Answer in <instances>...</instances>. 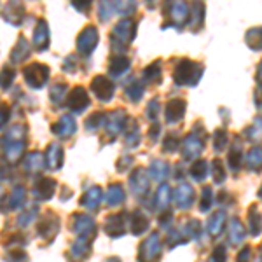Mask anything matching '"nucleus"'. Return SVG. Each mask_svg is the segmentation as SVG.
Wrapping results in <instances>:
<instances>
[{
	"label": "nucleus",
	"instance_id": "nucleus-18",
	"mask_svg": "<svg viewBox=\"0 0 262 262\" xmlns=\"http://www.w3.org/2000/svg\"><path fill=\"white\" fill-rule=\"evenodd\" d=\"M135 33H137V25L133 23V21H121L119 25H117L116 28H114L112 35L114 39L117 42H122V44H129L131 40H133Z\"/></svg>",
	"mask_w": 262,
	"mask_h": 262
},
{
	"label": "nucleus",
	"instance_id": "nucleus-45",
	"mask_svg": "<svg viewBox=\"0 0 262 262\" xmlns=\"http://www.w3.org/2000/svg\"><path fill=\"white\" fill-rule=\"evenodd\" d=\"M260 156H262L260 147H253V149L248 152L247 163H248V168H250V170H255V171L260 170Z\"/></svg>",
	"mask_w": 262,
	"mask_h": 262
},
{
	"label": "nucleus",
	"instance_id": "nucleus-11",
	"mask_svg": "<svg viewBox=\"0 0 262 262\" xmlns=\"http://www.w3.org/2000/svg\"><path fill=\"white\" fill-rule=\"evenodd\" d=\"M205 150V140L200 138V135L191 133L182 143V156L184 159H194Z\"/></svg>",
	"mask_w": 262,
	"mask_h": 262
},
{
	"label": "nucleus",
	"instance_id": "nucleus-15",
	"mask_svg": "<svg viewBox=\"0 0 262 262\" xmlns=\"http://www.w3.org/2000/svg\"><path fill=\"white\" fill-rule=\"evenodd\" d=\"M175 203L180 210H189L191 205L194 203V189L191 184H180L179 187L175 189Z\"/></svg>",
	"mask_w": 262,
	"mask_h": 262
},
{
	"label": "nucleus",
	"instance_id": "nucleus-17",
	"mask_svg": "<svg viewBox=\"0 0 262 262\" xmlns=\"http://www.w3.org/2000/svg\"><path fill=\"white\" fill-rule=\"evenodd\" d=\"M75 129H77V124H75V119L72 116H61L60 121L54 122L53 126H51V131H53L56 137H61V138H69L72 135L75 133Z\"/></svg>",
	"mask_w": 262,
	"mask_h": 262
},
{
	"label": "nucleus",
	"instance_id": "nucleus-19",
	"mask_svg": "<svg viewBox=\"0 0 262 262\" xmlns=\"http://www.w3.org/2000/svg\"><path fill=\"white\" fill-rule=\"evenodd\" d=\"M44 161L49 170H60L63 166V149L58 143H51L44 156Z\"/></svg>",
	"mask_w": 262,
	"mask_h": 262
},
{
	"label": "nucleus",
	"instance_id": "nucleus-58",
	"mask_svg": "<svg viewBox=\"0 0 262 262\" xmlns=\"http://www.w3.org/2000/svg\"><path fill=\"white\" fill-rule=\"evenodd\" d=\"M9 257H11V259H23V260H27L28 259V253L25 252V250H21L19 247H16V250L9 252Z\"/></svg>",
	"mask_w": 262,
	"mask_h": 262
},
{
	"label": "nucleus",
	"instance_id": "nucleus-7",
	"mask_svg": "<svg viewBox=\"0 0 262 262\" xmlns=\"http://www.w3.org/2000/svg\"><path fill=\"white\" fill-rule=\"evenodd\" d=\"M37 232H39L40 238L46 239L48 243L53 242V239L56 238L58 232H60V221H58L56 215L53 212L48 213V217L42 219L39 222V226H37Z\"/></svg>",
	"mask_w": 262,
	"mask_h": 262
},
{
	"label": "nucleus",
	"instance_id": "nucleus-50",
	"mask_svg": "<svg viewBox=\"0 0 262 262\" xmlns=\"http://www.w3.org/2000/svg\"><path fill=\"white\" fill-rule=\"evenodd\" d=\"M179 145H180V138L177 135H168L166 140L163 143V149L164 152H175L179 149Z\"/></svg>",
	"mask_w": 262,
	"mask_h": 262
},
{
	"label": "nucleus",
	"instance_id": "nucleus-25",
	"mask_svg": "<svg viewBox=\"0 0 262 262\" xmlns=\"http://www.w3.org/2000/svg\"><path fill=\"white\" fill-rule=\"evenodd\" d=\"M227 222V215L224 210H219V212H215L212 217L208 219V232L212 236H219L224 229V226H226Z\"/></svg>",
	"mask_w": 262,
	"mask_h": 262
},
{
	"label": "nucleus",
	"instance_id": "nucleus-26",
	"mask_svg": "<svg viewBox=\"0 0 262 262\" xmlns=\"http://www.w3.org/2000/svg\"><path fill=\"white\" fill-rule=\"evenodd\" d=\"M247 236V231H245V226L242 224L239 219H231L229 222V242L232 245H242V242Z\"/></svg>",
	"mask_w": 262,
	"mask_h": 262
},
{
	"label": "nucleus",
	"instance_id": "nucleus-41",
	"mask_svg": "<svg viewBox=\"0 0 262 262\" xmlns=\"http://www.w3.org/2000/svg\"><path fill=\"white\" fill-rule=\"evenodd\" d=\"M226 166L221 159H213V164H212V177H213V182L215 184H222L226 180Z\"/></svg>",
	"mask_w": 262,
	"mask_h": 262
},
{
	"label": "nucleus",
	"instance_id": "nucleus-53",
	"mask_svg": "<svg viewBox=\"0 0 262 262\" xmlns=\"http://www.w3.org/2000/svg\"><path fill=\"white\" fill-rule=\"evenodd\" d=\"M114 7H116L119 12H129L133 11V2L131 0H116V4H114Z\"/></svg>",
	"mask_w": 262,
	"mask_h": 262
},
{
	"label": "nucleus",
	"instance_id": "nucleus-24",
	"mask_svg": "<svg viewBox=\"0 0 262 262\" xmlns=\"http://www.w3.org/2000/svg\"><path fill=\"white\" fill-rule=\"evenodd\" d=\"M44 166H46V161H44V156H42L40 152H32V154H28L23 161L25 171H28V173H37Z\"/></svg>",
	"mask_w": 262,
	"mask_h": 262
},
{
	"label": "nucleus",
	"instance_id": "nucleus-38",
	"mask_svg": "<svg viewBox=\"0 0 262 262\" xmlns=\"http://www.w3.org/2000/svg\"><path fill=\"white\" fill-rule=\"evenodd\" d=\"M184 234L187 236L189 239L194 238L198 239L201 236V224L200 221H196V219H191V221H187L184 224Z\"/></svg>",
	"mask_w": 262,
	"mask_h": 262
},
{
	"label": "nucleus",
	"instance_id": "nucleus-48",
	"mask_svg": "<svg viewBox=\"0 0 262 262\" xmlns=\"http://www.w3.org/2000/svg\"><path fill=\"white\" fill-rule=\"evenodd\" d=\"M166 242H168V247H170V248H175L177 245L189 242V238L184 234V232H180V231H170V232H168Z\"/></svg>",
	"mask_w": 262,
	"mask_h": 262
},
{
	"label": "nucleus",
	"instance_id": "nucleus-47",
	"mask_svg": "<svg viewBox=\"0 0 262 262\" xmlns=\"http://www.w3.org/2000/svg\"><path fill=\"white\" fill-rule=\"evenodd\" d=\"M227 147V133L226 129H217L213 133V149L215 150H224Z\"/></svg>",
	"mask_w": 262,
	"mask_h": 262
},
{
	"label": "nucleus",
	"instance_id": "nucleus-6",
	"mask_svg": "<svg viewBox=\"0 0 262 262\" xmlns=\"http://www.w3.org/2000/svg\"><path fill=\"white\" fill-rule=\"evenodd\" d=\"M161 257V239H159L158 232H152L149 238L140 245V252H138V259L140 260H156Z\"/></svg>",
	"mask_w": 262,
	"mask_h": 262
},
{
	"label": "nucleus",
	"instance_id": "nucleus-23",
	"mask_svg": "<svg viewBox=\"0 0 262 262\" xmlns=\"http://www.w3.org/2000/svg\"><path fill=\"white\" fill-rule=\"evenodd\" d=\"M101 198H103L101 187L95 185V187H91L90 191H86V194H84L82 200H81V205L86 206L88 210H96L100 206V203H101Z\"/></svg>",
	"mask_w": 262,
	"mask_h": 262
},
{
	"label": "nucleus",
	"instance_id": "nucleus-32",
	"mask_svg": "<svg viewBox=\"0 0 262 262\" xmlns=\"http://www.w3.org/2000/svg\"><path fill=\"white\" fill-rule=\"evenodd\" d=\"M143 81L152 84L161 82V61H154L143 70Z\"/></svg>",
	"mask_w": 262,
	"mask_h": 262
},
{
	"label": "nucleus",
	"instance_id": "nucleus-51",
	"mask_svg": "<svg viewBox=\"0 0 262 262\" xmlns=\"http://www.w3.org/2000/svg\"><path fill=\"white\" fill-rule=\"evenodd\" d=\"M37 213H39V208H37V206L32 210H28L27 213H21L18 217V226H28V224L37 217Z\"/></svg>",
	"mask_w": 262,
	"mask_h": 262
},
{
	"label": "nucleus",
	"instance_id": "nucleus-59",
	"mask_svg": "<svg viewBox=\"0 0 262 262\" xmlns=\"http://www.w3.org/2000/svg\"><path fill=\"white\" fill-rule=\"evenodd\" d=\"M171 221H173V212H171V210L164 208V213L159 217V224H161V226H168Z\"/></svg>",
	"mask_w": 262,
	"mask_h": 262
},
{
	"label": "nucleus",
	"instance_id": "nucleus-2",
	"mask_svg": "<svg viewBox=\"0 0 262 262\" xmlns=\"http://www.w3.org/2000/svg\"><path fill=\"white\" fill-rule=\"evenodd\" d=\"M203 67L200 63H194L191 60H182L175 67L173 72V79L179 86H196L201 79Z\"/></svg>",
	"mask_w": 262,
	"mask_h": 262
},
{
	"label": "nucleus",
	"instance_id": "nucleus-61",
	"mask_svg": "<svg viewBox=\"0 0 262 262\" xmlns=\"http://www.w3.org/2000/svg\"><path fill=\"white\" fill-rule=\"evenodd\" d=\"M248 255H250V247H245V248H243V252H239L238 260H247V259H248Z\"/></svg>",
	"mask_w": 262,
	"mask_h": 262
},
{
	"label": "nucleus",
	"instance_id": "nucleus-13",
	"mask_svg": "<svg viewBox=\"0 0 262 262\" xmlns=\"http://www.w3.org/2000/svg\"><path fill=\"white\" fill-rule=\"evenodd\" d=\"M126 122H128V116H126L124 111H116L112 112L111 116L105 119V129H107V135H111V137H116V135H119L122 128L126 126Z\"/></svg>",
	"mask_w": 262,
	"mask_h": 262
},
{
	"label": "nucleus",
	"instance_id": "nucleus-22",
	"mask_svg": "<svg viewBox=\"0 0 262 262\" xmlns=\"http://www.w3.org/2000/svg\"><path fill=\"white\" fill-rule=\"evenodd\" d=\"M33 46L37 48V51H44L48 49L49 46V30L46 21H39L35 28V33H33Z\"/></svg>",
	"mask_w": 262,
	"mask_h": 262
},
{
	"label": "nucleus",
	"instance_id": "nucleus-36",
	"mask_svg": "<svg viewBox=\"0 0 262 262\" xmlns=\"http://www.w3.org/2000/svg\"><path fill=\"white\" fill-rule=\"evenodd\" d=\"M189 173L194 177V180L201 182L206 179V175H208V163L203 161V159H200V161L192 163L191 170H189Z\"/></svg>",
	"mask_w": 262,
	"mask_h": 262
},
{
	"label": "nucleus",
	"instance_id": "nucleus-1",
	"mask_svg": "<svg viewBox=\"0 0 262 262\" xmlns=\"http://www.w3.org/2000/svg\"><path fill=\"white\" fill-rule=\"evenodd\" d=\"M0 147L4 150V158L7 163L14 164L21 159L27 147V126L14 124L0 140Z\"/></svg>",
	"mask_w": 262,
	"mask_h": 262
},
{
	"label": "nucleus",
	"instance_id": "nucleus-57",
	"mask_svg": "<svg viewBox=\"0 0 262 262\" xmlns=\"http://www.w3.org/2000/svg\"><path fill=\"white\" fill-rule=\"evenodd\" d=\"M93 0H72V4H74V7L77 11H90V6H91Z\"/></svg>",
	"mask_w": 262,
	"mask_h": 262
},
{
	"label": "nucleus",
	"instance_id": "nucleus-12",
	"mask_svg": "<svg viewBox=\"0 0 262 262\" xmlns=\"http://www.w3.org/2000/svg\"><path fill=\"white\" fill-rule=\"evenodd\" d=\"M96 44H98V30L95 27H88L84 28L82 33L77 39V49L82 54H91L95 51Z\"/></svg>",
	"mask_w": 262,
	"mask_h": 262
},
{
	"label": "nucleus",
	"instance_id": "nucleus-34",
	"mask_svg": "<svg viewBox=\"0 0 262 262\" xmlns=\"http://www.w3.org/2000/svg\"><path fill=\"white\" fill-rule=\"evenodd\" d=\"M67 91H69V86H67L65 82L54 84V86L51 88V91H49V98H51V101H53V103H56V105H60L61 101L65 100Z\"/></svg>",
	"mask_w": 262,
	"mask_h": 262
},
{
	"label": "nucleus",
	"instance_id": "nucleus-44",
	"mask_svg": "<svg viewBox=\"0 0 262 262\" xmlns=\"http://www.w3.org/2000/svg\"><path fill=\"white\" fill-rule=\"evenodd\" d=\"M187 6H185V2H177L175 7H173L171 11V16L173 19H175L177 25H182L185 21V18H187Z\"/></svg>",
	"mask_w": 262,
	"mask_h": 262
},
{
	"label": "nucleus",
	"instance_id": "nucleus-3",
	"mask_svg": "<svg viewBox=\"0 0 262 262\" xmlns=\"http://www.w3.org/2000/svg\"><path fill=\"white\" fill-rule=\"evenodd\" d=\"M23 75L28 86L33 88V90H40V88L46 86L49 79V67L42 65V63H32L23 70Z\"/></svg>",
	"mask_w": 262,
	"mask_h": 262
},
{
	"label": "nucleus",
	"instance_id": "nucleus-40",
	"mask_svg": "<svg viewBox=\"0 0 262 262\" xmlns=\"http://www.w3.org/2000/svg\"><path fill=\"white\" fill-rule=\"evenodd\" d=\"M143 96V88L140 82H131L128 88H126V98L129 101H133V103H137V101H140V98Z\"/></svg>",
	"mask_w": 262,
	"mask_h": 262
},
{
	"label": "nucleus",
	"instance_id": "nucleus-35",
	"mask_svg": "<svg viewBox=\"0 0 262 262\" xmlns=\"http://www.w3.org/2000/svg\"><path fill=\"white\" fill-rule=\"evenodd\" d=\"M129 70V60L126 56H116L111 61V74L112 75H122L124 72Z\"/></svg>",
	"mask_w": 262,
	"mask_h": 262
},
{
	"label": "nucleus",
	"instance_id": "nucleus-5",
	"mask_svg": "<svg viewBox=\"0 0 262 262\" xmlns=\"http://www.w3.org/2000/svg\"><path fill=\"white\" fill-rule=\"evenodd\" d=\"M91 91L95 93V96L98 98L100 101L107 103L114 98V91H116V86L111 79L103 77V75H96L95 79L91 81Z\"/></svg>",
	"mask_w": 262,
	"mask_h": 262
},
{
	"label": "nucleus",
	"instance_id": "nucleus-49",
	"mask_svg": "<svg viewBox=\"0 0 262 262\" xmlns=\"http://www.w3.org/2000/svg\"><path fill=\"white\" fill-rule=\"evenodd\" d=\"M145 116L149 117L152 122L158 121V117H159V100L158 98H152L149 101V105H147V111H145Z\"/></svg>",
	"mask_w": 262,
	"mask_h": 262
},
{
	"label": "nucleus",
	"instance_id": "nucleus-27",
	"mask_svg": "<svg viewBox=\"0 0 262 262\" xmlns=\"http://www.w3.org/2000/svg\"><path fill=\"white\" fill-rule=\"evenodd\" d=\"M91 238H79L77 242L72 245V257L75 259H84L91 253Z\"/></svg>",
	"mask_w": 262,
	"mask_h": 262
},
{
	"label": "nucleus",
	"instance_id": "nucleus-28",
	"mask_svg": "<svg viewBox=\"0 0 262 262\" xmlns=\"http://www.w3.org/2000/svg\"><path fill=\"white\" fill-rule=\"evenodd\" d=\"M170 173V166H168L164 161H152L150 168H149V177L156 182H163Z\"/></svg>",
	"mask_w": 262,
	"mask_h": 262
},
{
	"label": "nucleus",
	"instance_id": "nucleus-8",
	"mask_svg": "<svg viewBox=\"0 0 262 262\" xmlns=\"http://www.w3.org/2000/svg\"><path fill=\"white\" fill-rule=\"evenodd\" d=\"M67 103H69V108L72 112H75V114L84 112L91 103L90 95H88V90H86V88H82V86L74 88L72 93L69 95V101H67Z\"/></svg>",
	"mask_w": 262,
	"mask_h": 262
},
{
	"label": "nucleus",
	"instance_id": "nucleus-4",
	"mask_svg": "<svg viewBox=\"0 0 262 262\" xmlns=\"http://www.w3.org/2000/svg\"><path fill=\"white\" fill-rule=\"evenodd\" d=\"M72 221V231L77 234V238H95L96 234V222L93 221L90 215L75 213Z\"/></svg>",
	"mask_w": 262,
	"mask_h": 262
},
{
	"label": "nucleus",
	"instance_id": "nucleus-20",
	"mask_svg": "<svg viewBox=\"0 0 262 262\" xmlns=\"http://www.w3.org/2000/svg\"><path fill=\"white\" fill-rule=\"evenodd\" d=\"M149 226H150L149 219H147L142 212H133V213H131V217H129V231H131V234L140 236L147 229H149Z\"/></svg>",
	"mask_w": 262,
	"mask_h": 262
},
{
	"label": "nucleus",
	"instance_id": "nucleus-16",
	"mask_svg": "<svg viewBox=\"0 0 262 262\" xmlns=\"http://www.w3.org/2000/svg\"><path fill=\"white\" fill-rule=\"evenodd\" d=\"M185 108H187V103L182 98H173L166 103V121L170 124H175V122H180L185 116Z\"/></svg>",
	"mask_w": 262,
	"mask_h": 262
},
{
	"label": "nucleus",
	"instance_id": "nucleus-63",
	"mask_svg": "<svg viewBox=\"0 0 262 262\" xmlns=\"http://www.w3.org/2000/svg\"><path fill=\"white\" fill-rule=\"evenodd\" d=\"M0 196H4V189L2 187H0Z\"/></svg>",
	"mask_w": 262,
	"mask_h": 262
},
{
	"label": "nucleus",
	"instance_id": "nucleus-62",
	"mask_svg": "<svg viewBox=\"0 0 262 262\" xmlns=\"http://www.w3.org/2000/svg\"><path fill=\"white\" fill-rule=\"evenodd\" d=\"M4 177H6V166H4V164L0 163V180H2Z\"/></svg>",
	"mask_w": 262,
	"mask_h": 262
},
{
	"label": "nucleus",
	"instance_id": "nucleus-30",
	"mask_svg": "<svg viewBox=\"0 0 262 262\" xmlns=\"http://www.w3.org/2000/svg\"><path fill=\"white\" fill-rule=\"evenodd\" d=\"M25 201H27V191L23 187H14L9 194L7 205H9V210H18L25 205Z\"/></svg>",
	"mask_w": 262,
	"mask_h": 262
},
{
	"label": "nucleus",
	"instance_id": "nucleus-43",
	"mask_svg": "<svg viewBox=\"0 0 262 262\" xmlns=\"http://www.w3.org/2000/svg\"><path fill=\"white\" fill-rule=\"evenodd\" d=\"M212 205H213V191H212V187H205L201 192V200H200V212H208Z\"/></svg>",
	"mask_w": 262,
	"mask_h": 262
},
{
	"label": "nucleus",
	"instance_id": "nucleus-54",
	"mask_svg": "<svg viewBox=\"0 0 262 262\" xmlns=\"http://www.w3.org/2000/svg\"><path fill=\"white\" fill-rule=\"evenodd\" d=\"M226 257H227L226 247L219 245V247H215V248H213V252H212V260H226Z\"/></svg>",
	"mask_w": 262,
	"mask_h": 262
},
{
	"label": "nucleus",
	"instance_id": "nucleus-42",
	"mask_svg": "<svg viewBox=\"0 0 262 262\" xmlns=\"http://www.w3.org/2000/svg\"><path fill=\"white\" fill-rule=\"evenodd\" d=\"M140 128H138V124L135 121L129 122V129H128V137H126V143H128L129 147H137L138 143H140Z\"/></svg>",
	"mask_w": 262,
	"mask_h": 262
},
{
	"label": "nucleus",
	"instance_id": "nucleus-29",
	"mask_svg": "<svg viewBox=\"0 0 262 262\" xmlns=\"http://www.w3.org/2000/svg\"><path fill=\"white\" fill-rule=\"evenodd\" d=\"M170 200H171V187L168 184H163L161 187L158 189V192H156V208L158 210H164L168 208V205H170Z\"/></svg>",
	"mask_w": 262,
	"mask_h": 262
},
{
	"label": "nucleus",
	"instance_id": "nucleus-55",
	"mask_svg": "<svg viewBox=\"0 0 262 262\" xmlns=\"http://www.w3.org/2000/svg\"><path fill=\"white\" fill-rule=\"evenodd\" d=\"M131 163H133V158H131V156H122V158L119 159V163L116 164L117 171H126L128 170V166H131Z\"/></svg>",
	"mask_w": 262,
	"mask_h": 262
},
{
	"label": "nucleus",
	"instance_id": "nucleus-56",
	"mask_svg": "<svg viewBox=\"0 0 262 262\" xmlns=\"http://www.w3.org/2000/svg\"><path fill=\"white\" fill-rule=\"evenodd\" d=\"M9 116H11V108L7 107V105L0 107V129H2L4 124H6V122L9 121Z\"/></svg>",
	"mask_w": 262,
	"mask_h": 262
},
{
	"label": "nucleus",
	"instance_id": "nucleus-46",
	"mask_svg": "<svg viewBox=\"0 0 262 262\" xmlns=\"http://www.w3.org/2000/svg\"><path fill=\"white\" fill-rule=\"evenodd\" d=\"M227 163H229L231 170H238L239 164H242V149H239L238 145L232 147V149L229 150V156H227Z\"/></svg>",
	"mask_w": 262,
	"mask_h": 262
},
{
	"label": "nucleus",
	"instance_id": "nucleus-33",
	"mask_svg": "<svg viewBox=\"0 0 262 262\" xmlns=\"http://www.w3.org/2000/svg\"><path fill=\"white\" fill-rule=\"evenodd\" d=\"M248 224H250V234L259 236L260 234V212L259 206L253 205L248 212Z\"/></svg>",
	"mask_w": 262,
	"mask_h": 262
},
{
	"label": "nucleus",
	"instance_id": "nucleus-37",
	"mask_svg": "<svg viewBox=\"0 0 262 262\" xmlns=\"http://www.w3.org/2000/svg\"><path fill=\"white\" fill-rule=\"evenodd\" d=\"M105 119H107V116H105L103 112H93L91 116L88 117V121H86V129L88 131L100 129L101 126L105 124Z\"/></svg>",
	"mask_w": 262,
	"mask_h": 262
},
{
	"label": "nucleus",
	"instance_id": "nucleus-39",
	"mask_svg": "<svg viewBox=\"0 0 262 262\" xmlns=\"http://www.w3.org/2000/svg\"><path fill=\"white\" fill-rule=\"evenodd\" d=\"M14 77H16V72L12 67H4V70L0 72V88L2 90H9L14 82Z\"/></svg>",
	"mask_w": 262,
	"mask_h": 262
},
{
	"label": "nucleus",
	"instance_id": "nucleus-52",
	"mask_svg": "<svg viewBox=\"0 0 262 262\" xmlns=\"http://www.w3.org/2000/svg\"><path fill=\"white\" fill-rule=\"evenodd\" d=\"M112 6L108 0H101L100 2V18L101 19H108L112 16Z\"/></svg>",
	"mask_w": 262,
	"mask_h": 262
},
{
	"label": "nucleus",
	"instance_id": "nucleus-10",
	"mask_svg": "<svg viewBox=\"0 0 262 262\" xmlns=\"http://www.w3.org/2000/svg\"><path fill=\"white\" fill-rule=\"evenodd\" d=\"M150 185V177L143 168H135L133 173L129 175V189L133 194L140 196V194H145L149 191Z\"/></svg>",
	"mask_w": 262,
	"mask_h": 262
},
{
	"label": "nucleus",
	"instance_id": "nucleus-21",
	"mask_svg": "<svg viewBox=\"0 0 262 262\" xmlns=\"http://www.w3.org/2000/svg\"><path fill=\"white\" fill-rule=\"evenodd\" d=\"M126 200V192L124 187L121 184H111L107 189V194H105V201H107L108 206H119L122 205Z\"/></svg>",
	"mask_w": 262,
	"mask_h": 262
},
{
	"label": "nucleus",
	"instance_id": "nucleus-31",
	"mask_svg": "<svg viewBox=\"0 0 262 262\" xmlns=\"http://www.w3.org/2000/svg\"><path fill=\"white\" fill-rule=\"evenodd\" d=\"M28 54H30V44L27 42V39L25 37H21V39L18 40V44H16L14 51H12L11 54V60L12 61H23L28 58Z\"/></svg>",
	"mask_w": 262,
	"mask_h": 262
},
{
	"label": "nucleus",
	"instance_id": "nucleus-9",
	"mask_svg": "<svg viewBox=\"0 0 262 262\" xmlns=\"http://www.w3.org/2000/svg\"><path fill=\"white\" fill-rule=\"evenodd\" d=\"M56 185H58V182L54 179H51V177H40V179H37V182L33 184V189H32L33 198H37V200H40V201L51 200L54 191H56Z\"/></svg>",
	"mask_w": 262,
	"mask_h": 262
},
{
	"label": "nucleus",
	"instance_id": "nucleus-60",
	"mask_svg": "<svg viewBox=\"0 0 262 262\" xmlns=\"http://www.w3.org/2000/svg\"><path fill=\"white\" fill-rule=\"evenodd\" d=\"M159 131H161V126H159L158 122L154 121V124H152V128L149 129V138H150V140H156V138L159 137Z\"/></svg>",
	"mask_w": 262,
	"mask_h": 262
},
{
	"label": "nucleus",
	"instance_id": "nucleus-14",
	"mask_svg": "<svg viewBox=\"0 0 262 262\" xmlns=\"http://www.w3.org/2000/svg\"><path fill=\"white\" fill-rule=\"evenodd\" d=\"M103 231L107 232L111 238H119L126 232V219L124 215H108L107 221L103 224Z\"/></svg>",
	"mask_w": 262,
	"mask_h": 262
}]
</instances>
